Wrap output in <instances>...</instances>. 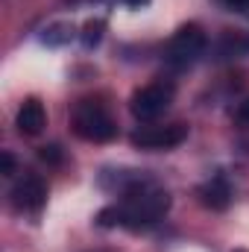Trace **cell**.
<instances>
[{
	"mask_svg": "<svg viewBox=\"0 0 249 252\" xmlns=\"http://www.w3.org/2000/svg\"><path fill=\"white\" fill-rule=\"evenodd\" d=\"M15 124H18V132L21 135H38L44 124H47V115H44V106L35 100V97H30L21 109H18V118H15Z\"/></svg>",
	"mask_w": 249,
	"mask_h": 252,
	"instance_id": "obj_7",
	"label": "cell"
},
{
	"mask_svg": "<svg viewBox=\"0 0 249 252\" xmlns=\"http://www.w3.org/2000/svg\"><path fill=\"white\" fill-rule=\"evenodd\" d=\"M229 196H232V190H229V185H226L223 176H214V179H208V182L199 188V199H202L208 208H226V205H229Z\"/></svg>",
	"mask_w": 249,
	"mask_h": 252,
	"instance_id": "obj_8",
	"label": "cell"
},
{
	"mask_svg": "<svg viewBox=\"0 0 249 252\" xmlns=\"http://www.w3.org/2000/svg\"><path fill=\"white\" fill-rule=\"evenodd\" d=\"M235 121H238L241 126H249V97L238 106V109H235Z\"/></svg>",
	"mask_w": 249,
	"mask_h": 252,
	"instance_id": "obj_10",
	"label": "cell"
},
{
	"mask_svg": "<svg viewBox=\"0 0 249 252\" xmlns=\"http://www.w3.org/2000/svg\"><path fill=\"white\" fill-rule=\"evenodd\" d=\"M47 199V182L35 170H21L12 185V205L21 211H38Z\"/></svg>",
	"mask_w": 249,
	"mask_h": 252,
	"instance_id": "obj_6",
	"label": "cell"
},
{
	"mask_svg": "<svg viewBox=\"0 0 249 252\" xmlns=\"http://www.w3.org/2000/svg\"><path fill=\"white\" fill-rule=\"evenodd\" d=\"M208 47V38L202 32L199 24H185L173 32V38L167 41L164 47V62L170 64L173 70H185L193 62H199V56L205 53Z\"/></svg>",
	"mask_w": 249,
	"mask_h": 252,
	"instance_id": "obj_4",
	"label": "cell"
},
{
	"mask_svg": "<svg viewBox=\"0 0 249 252\" xmlns=\"http://www.w3.org/2000/svg\"><path fill=\"white\" fill-rule=\"evenodd\" d=\"M187 138L185 124H141L132 132V144L141 150H170Z\"/></svg>",
	"mask_w": 249,
	"mask_h": 252,
	"instance_id": "obj_5",
	"label": "cell"
},
{
	"mask_svg": "<svg viewBox=\"0 0 249 252\" xmlns=\"http://www.w3.org/2000/svg\"><path fill=\"white\" fill-rule=\"evenodd\" d=\"M220 3H226L229 9H238V12H247L249 9V0H220Z\"/></svg>",
	"mask_w": 249,
	"mask_h": 252,
	"instance_id": "obj_11",
	"label": "cell"
},
{
	"mask_svg": "<svg viewBox=\"0 0 249 252\" xmlns=\"http://www.w3.org/2000/svg\"><path fill=\"white\" fill-rule=\"evenodd\" d=\"M70 126L82 141H91V144H106L118 135V124H115L109 106L97 97H82L73 103Z\"/></svg>",
	"mask_w": 249,
	"mask_h": 252,
	"instance_id": "obj_2",
	"label": "cell"
},
{
	"mask_svg": "<svg viewBox=\"0 0 249 252\" xmlns=\"http://www.w3.org/2000/svg\"><path fill=\"white\" fill-rule=\"evenodd\" d=\"M173 94H176V88H173L170 79H156V82H150V85H144L132 94L129 112L138 124H153L156 118H161L170 109Z\"/></svg>",
	"mask_w": 249,
	"mask_h": 252,
	"instance_id": "obj_3",
	"label": "cell"
},
{
	"mask_svg": "<svg viewBox=\"0 0 249 252\" xmlns=\"http://www.w3.org/2000/svg\"><path fill=\"white\" fill-rule=\"evenodd\" d=\"M12 167H15V158H12V156L6 153V156H3V173L9 176V173H12Z\"/></svg>",
	"mask_w": 249,
	"mask_h": 252,
	"instance_id": "obj_12",
	"label": "cell"
},
{
	"mask_svg": "<svg viewBox=\"0 0 249 252\" xmlns=\"http://www.w3.org/2000/svg\"><path fill=\"white\" fill-rule=\"evenodd\" d=\"M217 53H220V59H232V56H244L249 53V38H241V35H223V41H220V47H217Z\"/></svg>",
	"mask_w": 249,
	"mask_h": 252,
	"instance_id": "obj_9",
	"label": "cell"
},
{
	"mask_svg": "<svg viewBox=\"0 0 249 252\" xmlns=\"http://www.w3.org/2000/svg\"><path fill=\"white\" fill-rule=\"evenodd\" d=\"M170 211V193L147 179L144 173H135L121 179V199L115 205H106L97 214L100 226H124V229H147L158 223Z\"/></svg>",
	"mask_w": 249,
	"mask_h": 252,
	"instance_id": "obj_1",
	"label": "cell"
}]
</instances>
